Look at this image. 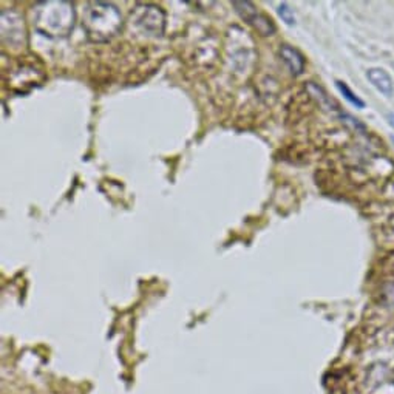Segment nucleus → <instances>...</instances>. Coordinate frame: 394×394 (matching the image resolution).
Wrapping results in <instances>:
<instances>
[{
    "label": "nucleus",
    "instance_id": "nucleus-1",
    "mask_svg": "<svg viewBox=\"0 0 394 394\" xmlns=\"http://www.w3.org/2000/svg\"><path fill=\"white\" fill-rule=\"evenodd\" d=\"M76 23V8L65 0H47L33 8V25L37 33L53 39L67 37Z\"/></svg>",
    "mask_w": 394,
    "mask_h": 394
},
{
    "label": "nucleus",
    "instance_id": "nucleus-2",
    "mask_svg": "<svg viewBox=\"0 0 394 394\" xmlns=\"http://www.w3.org/2000/svg\"><path fill=\"white\" fill-rule=\"evenodd\" d=\"M123 14L109 2H90L82 12V28L93 42H109L123 30Z\"/></svg>",
    "mask_w": 394,
    "mask_h": 394
},
{
    "label": "nucleus",
    "instance_id": "nucleus-3",
    "mask_svg": "<svg viewBox=\"0 0 394 394\" xmlns=\"http://www.w3.org/2000/svg\"><path fill=\"white\" fill-rule=\"evenodd\" d=\"M130 25L145 37H160L166 28V12L152 3H138L130 11Z\"/></svg>",
    "mask_w": 394,
    "mask_h": 394
},
{
    "label": "nucleus",
    "instance_id": "nucleus-4",
    "mask_svg": "<svg viewBox=\"0 0 394 394\" xmlns=\"http://www.w3.org/2000/svg\"><path fill=\"white\" fill-rule=\"evenodd\" d=\"M232 6L237 11V14L262 36H272L276 33V25L272 19L260 12L252 2H232Z\"/></svg>",
    "mask_w": 394,
    "mask_h": 394
},
{
    "label": "nucleus",
    "instance_id": "nucleus-5",
    "mask_svg": "<svg viewBox=\"0 0 394 394\" xmlns=\"http://www.w3.org/2000/svg\"><path fill=\"white\" fill-rule=\"evenodd\" d=\"M23 21L17 12L11 10L2 11V41L5 45L19 48L25 43Z\"/></svg>",
    "mask_w": 394,
    "mask_h": 394
},
{
    "label": "nucleus",
    "instance_id": "nucleus-6",
    "mask_svg": "<svg viewBox=\"0 0 394 394\" xmlns=\"http://www.w3.org/2000/svg\"><path fill=\"white\" fill-rule=\"evenodd\" d=\"M366 78L370 79L371 84L377 88V90L385 94V96H393L394 94V85L390 78V74L382 68H370L366 72Z\"/></svg>",
    "mask_w": 394,
    "mask_h": 394
},
{
    "label": "nucleus",
    "instance_id": "nucleus-7",
    "mask_svg": "<svg viewBox=\"0 0 394 394\" xmlns=\"http://www.w3.org/2000/svg\"><path fill=\"white\" fill-rule=\"evenodd\" d=\"M280 56L292 74L298 76L304 72V57L297 48H292L291 45H283L280 48Z\"/></svg>",
    "mask_w": 394,
    "mask_h": 394
},
{
    "label": "nucleus",
    "instance_id": "nucleus-8",
    "mask_svg": "<svg viewBox=\"0 0 394 394\" xmlns=\"http://www.w3.org/2000/svg\"><path fill=\"white\" fill-rule=\"evenodd\" d=\"M307 88H308V92H309L311 96H313L317 101V103H319L323 107V109H326V110H335V109H338V104H335L334 101L328 96V94L325 93V90H323L322 87L313 84V82H309Z\"/></svg>",
    "mask_w": 394,
    "mask_h": 394
},
{
    "label": "nucleus",
    "instance_id": "nucleus-9",
    "mask_svg": "<svg viewBox=\"0 0 394 394\" xmlns=\"http://www.w3.org/2000/svg\"><path fill=\"white\" fill-rule=\"evenodd\" d=\"M335 87H338V90L343 94V98H345L349 104H353L354 107H357V109H364L365 103L362 101L359 96H355V94L351 92V88H349L345 82H340L338 81L335 82Z\"/></svg>",
    "mask_w": 394,
    "mask_h": 394
},
{
    "label": "nucleus",
    "instance_id": "nucleus-10",
    "mask_svg": "<svg viewBox=\"0 0 394 394\" xmlns=\"http://www.w3.org/2000/svg\"><path fill=\"white\" fill-rule=\"evenodd\" d=\"M278 14L283 19V22H286L288 25L296 23V16H294V11H292L288 3H282L278 6Z\"/></svg>",
    "mask_w": 394,
    "mask_h": 394
},
{
    "label": "nucleus",
    "instance_id": "nucleus-11",
    "mask_svg": "<svg viewBox=\"0 0 394 394\" xmlns=\"http://www.w3.org/2000/svg\"><path fill=\"white\" fill-rule=\"evenodd\" d=\"M393 143H394V138H393Z\"/></svg>",
    "mask_w": 394,
    "mask_h": 394
}]
</instances>
